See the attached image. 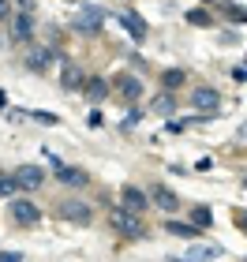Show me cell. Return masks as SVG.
Masks as SVG:
<instances>
[{
    "instance_id": "obj_1",
    "label": "cell",
    "mask_w": 247,
    "mask_h": 262,
    "mask_svg": "<svg viewBox=\"0 0 247 262\" xmlns=\"http://www.w3.org/2000/svg\"><path fill=\"white\" fill-rule=\"evenodd\" d=\"M113 229L127 236V240H139V236H146V221H139V213L120 206V210H113Z\"/></svg>"
},
{
    "instance_id": "obj_2",
    "label": "cell",
    "mask_w": 247,
    "mask_h": 262,
    "mask_svg": "<svg viewBox=\"0 0 247 262\" xmlns=\"http://www.w3.org/2000/svg\"><path fill=\"white\" fill-rule=\"evenodd\" d=\"M101 23H105V11H101V8H79L75 19H72V27H75L79 34H98Z\"/></svg>"
},
{
    "instance_id": "obj_3",
    "label": "cell",
    "mask_w": 247,
    "mask_h": 262,
    "mask_svg": "<svg viewBox=\"0 0 247 262\" xmlns=\"http://www.w3.org/2000/svg\"><path fill=\"white\" fill-rule=\"evenodd\" d=\"M60 217L72 221V225H90L94 210H90V202H82V199H68V202H60Z\"/></svg>"
},
{
    "instance_id": "obj_4",
    "label": "cell",
    "mask_w": 247,
    "mask_h": 262,
    "mask_svg": "<svg viewBox=\"0 0 247 262\" xmlns=\"http://www.w3.org/2000/svg\"><path fill=\"white\" fill-rule=\"evenodd\" d=\"M8 213H11V221H19V225H38L41 221V210L34 206V202H27V199H15L8 206Z\"/></svg>"
},
{
    "instance_id": "obj_5",
    "label": "cell",
    "mask_w": 247,
    "mask_h": 262,
    "mask_svg": "<svg viewBox=\"0 0 247 262\" xmlns=\"http://www.w3.org/2000/svg\"><path fill=\"white\" fill-rule=\"evenodd\" d=\"M191 105L198 113H217V105H221V94L214 90V86H198L195 94H191Z\"/></svg>"
},
{
    "instance_id": "obj_6",
    "label": "cell",
    "mask_w": 247,
    "mask_h": 262,
    "mask_svg": "<svg viewBox=\"0 0 247 262\" xmlns=\"http://www.w3.org/2000/svg\"><path fill=\"white\" fill-rule=\"evenodd\" d=\"M45 180V172L38 169V165H23V169L15 172V184H19V191H38Z\"/></svg>"
},
{
    "instance_id": "obj_7",
    "label": "cell",
    "mask_w": 247,
    "mask_h": 262,
    "mask_svg": "<svg viewBox=\"0 0 247 262\" xmlns=\"http://www.w3.org/2000/svg\"><path fill=\"white\" fill-rule=\"evenodd\" d=\"M56 180L60 184H68V187H86V172L82 169H72V165H56Z\"/></svg>"
},
{
    "instance_id": "obj_8",
    "label": "cell",
    "mask_w": 247,
    "mask_h": 262,
    "mask_svg": "<svg viewBox=\"0 0 247 262\" xmlns=\"http://www.w3.org/2000/svg\"><path fill=\"white\" fill-rule=\"evenodd\" d=\"M116 19H120V27H124L127 34H131V38H139V41L146 38V23L139 19L135 11H120V15H116Z\"/></svg>"
},
{
    "instance_id": "obj_9",
    "label": "cell",
    "mask_w": 247,
    "mask_h": 262,
    "mask_svg": "<svg viewBox=\"0 0 247 262\" xmlns=\"http://www.w3.org/2000/svg\"><path fill=\"white\" fill-rule=\"evenodd\" d=\"M120 199H124V210H131V213H146V195L139 191V187H124Z\"/></svg>"
},
{
    "instance_id": "obj_10",
    "label": "cell",
    "mask_w": 247,
    "mask_h": 262,
    "mask_svg": "<svg viewBox=\"0 0 247 262\" xmlns=\"http://www.w3.org/2000/svg\"><path fill=\"white\" fill-rule=\"evenodd\" d=\"M82 94H86V101H105V94H109V82L90 75L86 82H82Z\"/></svg>"
},
{
    "instance_id": "obj_11",
    "label": "cell",
    "mask_w": 247,
    "mask_h": 262,
    "mask_svg": "<svg viewBox=\"0 0 247 262\" xmlns=\"http://www.w3.org/2000/svg\"><path fill=\"white\" fill-rule=\"evenodd\" d=\"M116 90H120L127 101H139V98H143V82L131 79V75H120V79H116Z\"/></svg>"
},
{
    "instance_id": "obj_12",
    "label": "cell",
    "mask_w": 247,
    "mask_h": 262,
    "mask_svg": "<svg viewBox=\"0 0 247 262\" xmlns=\"http://www.w3.org/2000/svg\"><path fill=\"white\" fill-rule=\"evenodd\" d=\"M53 64V53L49 49H27V68L30 71H45Z\"/></svg>"
},
{
    "instance_id": "obj_13",
    "label": "cell",
    "mask_w": 247,
    "mask_h": 262,
    "mask_svg": "<svg viewBox=\"0 0 247 262\" xmlns=\"http://www.w3.org/2000/svg\"><path fill=\"white\" fill-rule=\"evenodd\" d=\"M11 34H15L19 41H27L30 34H34V19H30V11H23V15H15V23H11Z\"/></svg>"
},
{
    "instance_id": "obj_14",
    "label": "cell",
    "mask_w": 247,
    "mask_h": 262,
    "mask_svg": "<svg viewBox=\"0 0 247 262\" xmlns=\"http://www.w3.org/2000/svg\"><path fill=\"white\" fill-rule=\"evenodd\" d=\"M150 199H154V206H161L165 213L176 210V195L169 191V187H154V195H150Z\"/></svg>"
},
{
    "instance_id": "obj_15",
    "label": "cell",
    "mask_w": 247,
    "mask_h": 262,
    "mask_svg": "<svg viewBox=\"0 0 247 262\" xmlns=\"http://www.w3.org/2000/svg\"><path fill=\"white\" fill-rule=\"evenodd\" d=\"M165 229H169L172 236H184V240H195V236H198V229H195V225H187V221H169Z\"/></svg>"
},
{
    "instance_id": "obj_16",
    "label": "cell",
    "mask_w": 247,
    "mask_h": 262,
    "mask_svg": "<svg viewBox=\"0 0 247 262\" xmlns=\"http://www.w3.org/2000/svg\"><path fill=\"white\" fill-rule=\"evenodd\" d=\"M150 109H154V113H161V116H169V113L176 109V98H172L169 90H165V94H158V98H154V105H150Z\"/></svg>"
},
{
    "instance_id": "obj_17",
    "label": "cell",
    "mask_w": 247,
    "mask_h": 262,
    "mask_svg": "<svg viewBox=\"0 0 247 262\" xmlns=\"http://www.w3.org/2000/svg\"><path fill=\"white\" fill-rule=\"evenodd\" d=\"M191 225H195V229H210V225H214L210 206H195V210H191Z\"/></svg>"
},
{
    "instance_id": "obj_18",
    "label": "cell",
    "mask_w": 247,
    "mask_h": 262,
    "mask_svg": "<svg viewBox=\"0 0 247 262\" xmlns=\"http://www.w3.org/2000/svg\"><path fill=\"white\" fill-rule=\"evenodd\" d=\"M165 90H176V86H184V71L180 68H172V71H165Z\"/></svg>"
},
{
    "instance_id": "obj_19",
    "label": "cell",
    "mask_w": 247,
    "mask_h": 262,
    "mask_svg": "<svg viewBox=\"0 0 247 262\" xmlns=\"http://www.w3.org/2000/svg\"><path fill=\"white\" fill-rule=\"evenodd\" d=\"M19 191V184H15V176H8V172H0V195H4V199H11V195H15Z\"/></svg>"
},
{
    "instance_id": "obj_20",
    "label": "cell",
    "mask_w": 247,
    "mask_h": 262,
    "mask_svg": "<svg viewBox=\"0 0 247 262\" xmlns=\"http://www.w3.org/2000/svg\"><path fill=\"white\" fill-rule=\"evenodd\" d=\"M187 23H191V27H210V11H187Z\"/></svg>"
},
{
    "instance_id": "obj_21",
    "label": "cell",
    "mask_w": 247,
    "mask_h": 262,
    "mask_svg": "<svg viewBox=\"0 0 247 262\" xmlns=\"http://www.w3.org/2000/svg\"><path fill=\"white\" fill-rule=\"evenodd\" d=\"M225 11H229V19H236V23H247V8H240V4H225Z\"/></svg>"
},
{
    "instance_id": "obj_22",
    "label": "cell",
    "mask_w": 247,
    "mask_h": 262,
    "mask_svg": "<svg viewBox=\"0 0 247 262\" xmlns=\"http://www.w3.org/2000/svg\"><path fill=\"white\" fill-rule=\"evenodd\" d=\"M79 82H82L79 68H68V71H64V86H79Z\"/></svg>"
},
{
    "instance_id": "obj_23",
    "label": "cell",
    "mask_w": 247,
    "mask_h": 262,
    "mask_svg": "<svg viewBox=\"0 0 247 262\" xmlns=\"http://www.w3.org/2000/svg\"><path fill=\"white\" fill-rule=\"evenodd\" d=\"M38 124H60V116H53V113H30Z\"/></svg>"
},
{
    "instance_id": "obj_24",
    "label": "cell",
    "mask_w": 247,
    "mask_h": 262,
    "mask_svg": "<svg viewBox=\"0 0 247 262\" xmlns=\"http://www.w3.org/2000/svg\"><path fill=\"white\" fill-rule=\"evenodd\" d=\"M232 221H236V229L247 232V210H232Z\"/></svg>"
},
{
    "instance_id": "obj_25",
    "label": "cell",
    "mask_w": 247,
    "mask_h": 262,
    "mask_svg": "<svg viewBox=\"0 0 247 262\" xmlns=\"http://www.w3.org/2000/svg\"><path fill=\"white\" fill-rule=\"evenodd\" d=\"M0 262H23L19 251H0Z\"/></svg>"
},
{
    "instance_id": "obj_26",
    "label": "cell",
    "mask_w": 247,
    "mask_h": 262,
    "mask_svg": "<svg viewBox=\"0 0 247 262\" xmlns=\"http://www.w3.org/2000/svg\"><path fill=\"white\" fill-rule=\"evenodd\" d=\"M232 79H236V82H243V79H247V68H232Z\"/></svg>"
},
{
    "instance_id": "obj_27",
    "label": "cell",
    "mask_w": 247,
    "mask_h": 262,
    "mask_svg": "<svg viewBox=\"0 0 247 262\" xmlns=\"http://www.w3.org/2000/svg\"><path fill=\"white\" fill-rule=\"evenodd\" d=\"M11 15V4H8V0H0V19H8Z\"/></svg>"
},
{
    "instance_id": "obj_28",
    "label": "cell",
    "mask_w": 247,
    "mask_h": 262,
    "mask_svg": "<svg viewBox=\"0 0 247 262\" xmlns=\"http://www.w3.org/2000/svg\"><path fill=\"white\" fill-rule=\"evenodd\" d=\"M19 4H23V8H27V11H30V8H34V0H19Z\"/></svg>"
},
{
    "instance_id": "obj_29",
    "label": "cell",
    "mask_w": 247,
    "mask_h": 262,
    "mask_svg": "<svg viewBox=\"0 0 247 262\" xmlns=\"http://www.w3.org/2000/svg\"><path fill=\"white\" fill-rule=\"evenodd\" d=\"M169 262H176V258H169Z\"/></svg>"
},
{
    "instance_id": "obj_30",
    "label": "cell",
    "mask_w": 247,
    "mask_h": 262,
    "mask_svg": "<svg viewBox=\"0 0 247 262\" xmlns=\"http://www.w3.org/2000/svg\"><path fill=\"white\" fill-rule=\"evenodd\" d=\"M206 4H210V0H206Z\"/></svg>"
}]
</instances>
